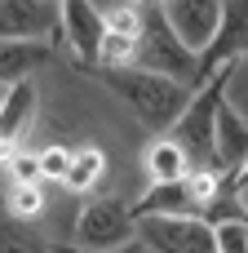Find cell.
<instances>
[{
	"mask_svg": "<svg viewBox=\"0 0 248 253\" xmlns=\"http://www.w3.org/2000/svg\"><path fill=\"white\" fill-rule=\"evenodd\" d=\"M0 98H4V93H0Z\"/></svg>",
	"mask_w": 248,
	"mask_h": 253,
	"instance_id": "d4e9b609",
	"label": "cell"
},
{
	"mask_svg": "<svg viewBox=\"0 0 248 253\" xmlns=\"http://www.w3.org/2000/svg\"><path fill=\"white\" fill-rule=\"evenodd\" d=\"M0 253H53V240H44L27 222H18L0 200Z\"/></svg>",
	"mask_w": 248,
	"mask_h": 253,
	"instance_id": "9a60e30c",
	"label": "cell"
},
{
	"mask_svg": "<svg viewBox=\"0 0 248 253\" xmlns=\"http://www.w3.org/2000/svg\"><path fill=\"white\" fill-rule=\"evenodd\" d=\"M240 205H244V213H248V187H244V191H240Z\"/></svg>",
	"mask_w": 248,
	"mask_h": 253,
	"instance_id": "cb8c5ba5",
	"label": "cell"
},
{
	"mask_svg": "<svg viewBox=\"0 0 248 253\" xmlns=\"http://www.w3.org/2000/svg\"><path fill=\"white\" fill-rule=\"evenodd\" d=\"M217 253H248V222L217 227Z\"/></svg>",
	"mask_w": 248,
	"mask_h": 253,
	"instance_id": "44dd1931",
	"label": "cell"
},
{
	"mask_svg": "<svg viewBox=\"0 0 248 253\" xmlns=\"http://www.w3.org/2000/svg\"><path fill=\"white\" fill-rule=\"evenodd\" d=\"M138 67H142V71H155V76H164V80H177V84L200 89V58L173 36V27H169V18H164L160 4H142Z\"/></svg>",
	"mask_w": 248,
	"mask_h": 253,
	"instance_id": "7a4b0ae2",
	"label": "cell"
},
{
	"mask_svg": "<svg viewBox=\"0 0 248 253\" xmlns=\"http://www.w3.org/2000/svg\"><path fill=\"white\" fill-rule=\"evenodd\" d=\"M248 165V120L226 107L222 98V111H217V169L226 173V187L240 178V169Z\"/></svg>",
	"mask_w": 248,
	"mask_h": 253,
	"instance_id": "8fae6325",
	"label": "cell"
},
{
	"mask_svg": "<svg viewBox=\"0 0 248 253\" xmlns=\"http://www.w3.org/2000/svg\"><path fill=\"white\" fill-rule=\"evenodd\" d=\"M244 187H248V165H244V169H240V178H235V182H231V191H235V196H240V191H244Z\"/></svg>",
	"mask_w": 248,
	"mask_h": 253,
	"instance_id": "603a6c76",
	"label": "cell"
},
{
	"mask_svg": "<svg viewBox=\"0 0 248 253\" xmlns=\"http://www.w3.org/2000/svg\"><path fill=\"white\" fill-rule=\"evenodd\" d=\"M160 9H164L173 36H177L195 58H204L209 44H213L217 31H222V4H217V0H169V4H160Z\"/></svg>",
	"mask_w": 248,
	"mask_h": 253,
	"instance_id": "52a82bcc",
	"label": "cell"
},
{
	"mask_svg": "<svg viewBox=\"0 0 248 253\" xmlns=\"http://www.w3.org/2000/svg\"><path fill=\"white\" fill-rule=\"evenodd\" d=\"M248 53V4H222V31L200 58V89L209 80H226L231 67Z\"/></svg>",
	"mask_w": 248,
	"mask_h": 253,
	"instance_id": "8992f818",
	"label": "cell"
},
{
	"mask_svg": "<svg viewBox=\"0 0 248 253\" xmlns=\"http://www.w3.org/2000/svg\"><path fill=\"white\" fill-rule=\"evenodd\" d=\"M71 160H75V147H62V142L40 147V178L62 187V182H67V173H71Z\"/></svg>",
	"mask_w": 248,
	"mask_h": 253,
	"instance_id": "ac0fdd59",
	"label": "cell"
},
{
	"mask_svg": "<svg viewBox=\"0 0 248 253\" xmlns=\"http://www.w3.org/2000/svg\"><path fill=\"white\" fill-rule=\"evenodd\" d=\"M138 240V213H133V200L124 196H89L80 209H75V227H71V245L75 249H124Z\"/></svg>",
	"mask_w": 248,
	"mask_h": 253,
	"instance_id": "3957f363",
	"label": "cell"
},
{
	"mask_svg": "<svg viewBox=\"0 0 248 253\" xmlns=\"http://www.w3.org/2000/svg\"><path fill=\"white\" fill-rule=\"evenodd\" d=\"M102 178H106V151L93 147V142H84V147H75V160H71V173H67L62 191H71V196H89V191L102 187Z\"/></svg>",
	"mask_w": 248,
	"mask_h": 253,
	"instance_id": "5bb4252c",
	"label": "cell"
},
{
	"mask_svg": "<svg viewBox=\"0 0 248 253\" xmlns=\"http://www.w3.org/2000/svg\"><path fill=\"white\" fill-rule=\"evenodd\" d=\"M53 253H93V249H75L71 240H53ZM106 253H151L142 240H133V245H124V249H106Z\"/></svg>",
	"mask_w": 248,
	"mask_h": 253,
	"instance_id": "7402d4cb",
	"label": "cell"
},
{
	"mask_svg": "<svg viewBox=\"0 0 248 253\" xmlns=\"http://www.w3.org/2000/svg\"><path fill=\"white\" fill-rule=\"evenodd\" d=\"M49 62H53V44L44 40H0V93L35 80V71Z\"/></svg>",
	"mask_w": 248,
	"mask_h": 253,
	"instance_id": "30bf717a",
	"label": "cell"
},
{
	"mask_svg": "<svg viewBox=\"0 0 248 253\" xmlns=\"http://www.w3.org/2000/svg\"><path fill=\"white\" fill-rule=\"evenodd\" d=\"M142 173H146V187H177V182H186L191 160H186V151L164 133V138H151V142L142 147Z\"/></svg>",
	"mask_w": 248,
	"mask_h": 253,
	"instance_id": "7c38bea8",
	"label": "cell"
},
{
	"mask_svg": "<svg viewBox=\"0 0 248 253\" xmlns=\"http://www.w3.org/2000/svg\"><path fill=\"white\" fill-rule=\"evenodd\" d=\"M226 107H235L248 120V53L231 67V76H226Z\"/></svg>",
	"mask_w": 248,
	"mask_h": 253,
	"instance_id": "ffe728a7",
	"label": "cell"
},
{
	"mask_svg": "<svg viewBox=\"0 0 248 253\" xmlns=\"http://www.w3.org/2000/svg\"><path fill=\"white\" fill-rule=\"evenodd\" d=\"M133 213L138 218H195V205L186 196V182H177V187H146L133 200Z\"/></svg>",
	"mask_w": 248,
	"mask_h": 253,
	"instance_id": "4fadbf2b",
	"label": "cell"
},
{
	"mask_svg": "<svg viewBox=\"0 0 248 253\" xmlns=\"http://www.w3.org/2000/svg\"><path fill=\"white\" fill-rule=\"evenodd\" d=\"M98 18L111 36H142V4H98Z\"/></svg>",
	"mask_w": 248,
	"mask_h": 253,
	"instance_id": "e0dca14e",
	"label": "cell"
},
{
	"mask_svg": "<svg viewBox=\"0 0 248 253\" xmlns=\"http://www.w3.org/2000/svg\"><path fill=\"white\" fill-rule=\"evenodd\" d=\"M4 209L18 218V222H27V227H35V218H44V209H49V191L44 187H4Z\"/></svg>",
	"mask_w": 248,
	"mask_h": 253,
	"instance_id": "2e32d148",
	"label": "cell"
},
{
	"mask_svg": "<svg viewBox=\"0 0 248 253\" xmlns=\"http://www.w3.org/2000/svg\"><path fill=\"white\" fill-rule=\"evenodd\" d=\"M102 89L151 133V138H164L177 129V120L186 116L195 89L191 84H177V80H164L155 71H142V67H129V71H98Z\"/></svg>",
	"mask_w": 248,
	"mask_h": 253,
	"instance_id": "6da1fadb",
	"label": "cell"
},
{
	"mask_svg": "<svg viewBox=\"0 0 248 253\" xmlns=\"http://www.w3.org/2000/svg\"><path fill=\"white\" fill-rule=\"evenodd\" d=\"M222 98H226V80H209L204 89H195L186 116L169 133L186 151L191 169H217V111H222Z\"/></svg>",
	"mask_w": 248,
	"mask_h": 253,
	"instance_id": "277c9868",
	"label": "cell"
},
{
	"mask_svg": "<svg viewBox=\"0 0 248 253\" xmlns=\"http://www.w3.org/2000/svg\"><path fill=\"white\" fill-rule=\"evenodd\" d=\"M138 240L151 253H217V231L204 218H138Z\"/></svg>",
	"mask_w": 248,
	"mask_h": 253,
	"instance_id": "5b68a950",
	"label": "cell"
},
{
	"mask_svg": "<svg viewBox=\"0 0 248 253\" xmlns=\"http://www.w3.org/2000/svg\"><path fill=\"white\" fill-rule=\"evenodd\" d=\"M4 182L9 187H44V178H40V151H18L9 165H4Z\"/></svg>",
	"mask_w": 248,
	"mask_h": 253,
	"instance_id": "d6986e66",
	"label": "cell"
},
{
	"mask_svg": "<svg viewBox=\"0 0 248 253\" xmlns=\"http://www.w3.org/2000/svg\"><path fill=\"white\" fill-rule=\"evenodd\" d=\"M62 40H67V49H71L84 67L98 71L102 40H106V27H102V18H98V4H89V0H67V4H62Z\"/></svg>",
	"mask_w": 248,
	"mask_h": 253,
	"instance_id": "9c48e42d",
	"label": "cell"
},
{
	"mask_svg": "<svg viewBox=\"0 0 248 253\" xmlns=\"http://www.w3.org/2000/svg\"><path fill=\"white\" fill-rule=\"evenodd\" d=\"M62 36V4L44 0H0V40H44Z\"/></svg>",
	"mask_w": 248,
	"mask_h": 253,
	"instance_id": "ba28073f",
	"label": "cell"
}]
</instances>
